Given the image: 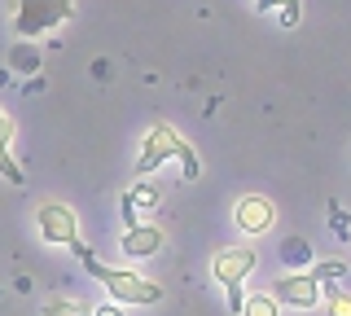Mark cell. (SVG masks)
I'll return each mask as SVG.
<instances>
[{
  "label": "cell",
  "mask_w": 351,
  "mask_h": 316,
  "mask_svg": "<svg viewBox=\"0 0 351 316\" xmlns=\"http://www.w3.org/2000/svg\"><path fill=\"white\" fill-rule=\"evenodd\" d=\"M71 14H75V0H14V27L22 40L44 36L58 23H66Z\"/></svg>",
  "instance_id": "cell-3"
},
{
  "label": "cell",
  "mask_w": 351,
  "mask_h": 316,
  "mask_svg": "<svg viewBox=\"0 0 351 316\" xmlns=\"http://www.w3.org/2000/svg\"><path fill=\"white\" fill-rule=\"evenodd\" d=\"M233 220H237L241 233L259 237V233H268V228H272V220H277V206H272V198H259V193H250V198L237 202Z\"/></svg>",
  "instance_id": "cell-7"
},
{
  "label": "cell",
  "mask_w": 351,
  "mask_h": 316,
  "mask_svg": "<svg viewBox=\"0 0 351 316\" xmlns=\"http://www.w3.org/2000/svg\"><path fill=\"white\" fill-rule=\"evenodd\" d=\"M255 264H259V259H255L250 246H224L211 259V277L228 290V312H233V316H241V303H246V290H241V286H246V277L255 272Z\"/></svg>",
  "instance_id": "cell-2"
},
{
  "label": "cell",
  "mask_w": 351,
  "mask_h": 316,
  "mask_svg": "<svg viewBox=\"0 0 351 316\" xmlns=\"http://www.w3.org/2000/svg\"><path fill=\"white\" fill-rule=\"evenodd\" d=\"M281 303L272 299V294H250L246 303H241V316H277Z\"/></svg>",
  "instance_id": "cell-12"
},
{
  "label": "cell",
  "mask_w": 351,
  "mask_h": 316,
  "mask_svg": "<svg viewBox=\"0 0 351 316\" xmlns=\"http://www.w3.org/2000/svg\"><path fill=\"white\" fill-rule=\"evenodd\" d=\"M307 272H312L316 281H338V277L347 272V264H343V259H321V264L312 259V264H307Z\"/></svg>",
  "instance_id": "cell-15"
},
{
  "label": "cell",
  "mask_w": 351,
  "mask_h": 316,
  "mask_svg": "<svg viewBox=\"0 0 351 316\" xmlns=\"http://www.w3.org/2000/svg\"><path fill=\"white\" fill-rule=\"evenodd\" d=\"M9 141H14V119L0 110V176L9 184H22V167L14 162V154H9Z\"/></svg>",
  "instance_id": "cell-9"
},
{
  "label": "cell",
  "mask_w": 351,
  "mask_h": 316,
  "mask_svg": "<svg viewBox=\"0 0 351 316\" xmlns=\"http://www.w3.org/2000/svg\"><path fill=\"white\" fill-rule=\"evenodd\" d=\"M255 5L268 14V9H281V27H299V0H255Z\"/></svg>",
  "instance_id": "cell-11"
},
{
  "label": "cell",
  "mask_w": 351,
  "mask_h": 316,
  "mask_svg": "<svg viewBox=\"0 0 351 316\" xmlns=\"http://www.w3.org/2000/svg\"><path fill=\"white\" fill-rule=\"evenodd\" d=\"M281 255L290 259V264H299V268L312 264V246H307L303 237H285V242H281Z\"/></svg>",
  "instance_id": "cell-14"
},
{
  "label": "cell",
  "mask_w": 351,
  "mask_h": 316,
  "mask_svg": "<svg viewBox=\"0 0 351 316\" xmlns=\"http://www.w3.org/2000/svg\"><path fill=\"white\" fill-rule=\"evenodd\" d=\"M44 316H93V308L80 299H71V303H44Z\"/></svg>",
  "instance_id": "cell-16"
},
{
  "label": "cell",
  "mask_w": 351,
  "mask_h": 316,
  "mask_svg": "<svg viewBox=\"0 0 351 316\" xmlns=\"http://www.w3.org/2000/svg\"><path fill=\"white\" fill-rule=\"evenodd\" d=\"M119 206H123V224L132 228V224H141V215H136V202H132V193H123L119 198Z\"/></svg>",
  "instance_id": "cell-19"
},
{
  "label": "cell",
  "mask_w": 351,
  "mask_h": 316,
  "mask_svg": "<svg viewBox=\"0 0 351 316\" xmlns=\"http://www.w3.org/2000/svg\"><path fill=\"white\" fill-rule=\"evenodd\" d=\"M36 224H40V237H44V242H53V246L80 242V220H75V211H71V206H62V202H40Z\"/></svg>",
  "instance_id": "cell-5"
},
{
  "label": "cell",
  "mask_w": 351,
  "mask_h": 316,
  "mask_svg": "<svg viewBox=\"0 0 351 316\" xmlns=\"http://www.w3.org/2000/svg\"><path fill=\"white\" fill-rule=\"evenodd\" d=\"M154 250H162V228L158 224H132L123 233V255L132 259H145Z\"/></svg>",
  "instance_id": "cell-8"
},
{
  "label": "cell",
  "mask_w": 351,
  "mask_h": 316,
  "mask_svg": "<svg viewBox=\"0 0 351 316\" xmlns=\"http://www.w3.org/2000/svg\"><path fill=\"white\" fill-rule=\"evenodd\" d=\"M128 193H132V202H136V206H158V198H162L154 184H136V189H128Z\"/></svg>",
  "instance_id": "cell-18"
},
{
  "label": "cell",
  "mask_w": 351,
  "mask_h": 316,
  "mask_svg": "<svg viewBox=\"0 0 351 316\" xmlns=\"http://www.w3.org/2000/svg\"><path fill=\"white\" fill-rule=\"evenodd\" d=\"M329 228H334V233L343 237V242L351 237V220H347V211H343L338 202H329Z\"/></svg>",
  "instance_id": "cell-17"
},
{
  "label": "cell",
  "mask_w": 351,
  "mask_h": 316,
  "mask_svg": "<svg viewBox=\"0 0 351 316\" xmlns=\"http://www.w3.org/2000/svg\"><path fill=\"white\" fill-rule=\"evenodd\" d=\"M272 299L277 303H290V308H316L321 303V281L312 272H285V277L272 281Z\"/></svg>",
  "instance_id": "cell-6"
},
{
  "label": "cell",
  "mask_w": 351,
  "mask_h": 316,
  "mask_svg": "<svg viewBox=\"0 0 351 316\" xmlns=\"http://www.w3.org/2000/svg\"><path fill=\"white\" fill-rule=\"evenodd\" d=\"M93 316H123V308H119V303H106V308H97Z\"/></svg>",
  "instance_id": "cell-20"
},
{
  "label": "cell",
  "mask_w": 351,
  "mask_h": 316,
  "mask_svg": "<svg viewBox=\"0 0 351 316\" xmlns=\"http://www.w3.org/2000/svg\"><path fill=\"white\" fill-rule=\"evenodd\" d=\"M189 145V141L176 136V127L167 123H154L145 141H141V158H136V176H149V171H158L167 158H180V149Z\"/></svg>",
  "instance_id": "cell-4"
},
{
  "label": "cell",
  "mask_w": 351,
  "mask_h": 316,
  "mask_svg": "<svg viewBox=\"0 0 351 316\" xmlns=\"http://www.w3.org/2000/svg\"><path fill=\"white\" fill-rule=\"evenodd\" d=\"M40 49L36 45H27V40H22V45H14V53H9V66L14 71H22V75H36L40 71Z\"/></svg>",
  "instance_id": "cell-10"
},
{
  "label": "cell",
  "mask_w": 351,
  "mask_h": 316,
  "mask_svg": "<svg viewBox=\"0 0 351 316\" xmlns=\"http://www.w3.org/2000/svg\"><path fill=\"white\" fill-rule=\"evenodd\" d=\"M325 286V281H321ZM325 312L329 316H351V294L338 290V286H325Z\"/></svg>",
  "instance_id": "cell-13"
},
{
  "label": "cell",
  "mask_w": 351,
  "mask_h": 316,
  "mask_svg": "<svg viewBox=\"0 0 351 316\" xmlns=\"http://www.w3.org/2000/svg\"><path fill=\"white\" fill-rule=\"evenodd\" d=\"M71 255H80V264L88 268V277L101 281L114 303H162V286H158V281H145L141 272H128V268H106L101 259L84 246V237L71 242Z\"/></svg>",
  "instance_id": "cell-1"
}]
</instances>
